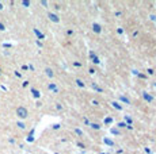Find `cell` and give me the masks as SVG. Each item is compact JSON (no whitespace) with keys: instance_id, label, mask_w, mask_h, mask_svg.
Masks as SVG:
<instances>
[{"instance_id":"4","label":"cell","mask_w":156,"mask_h":154,"mask_svg":"<svg viewBox=\"0 0 156 154\" xmlns=\"http://www.w3.org/2000/svg\"><path fill=\"white\" fill-rule=\"evenodd\" d=\"M143 97H144V99L145 100H147V102H153V97H152V96H151V95H148V93L147 92H143Z\"/></svg>"},{"instance_id":"23","label":"cell","mask_w":156,"mask_h":154,"mask_svg":"<svg viewBox=\"0 0 156 154\" xmlns=\"http://www.w3.org/2000/svg\"><path fill=\"white\" fill-rule=\"evenodd\" d=\"M0 30H1V31H3V30H4V24H1V23H0Z\"/></svg>"},{"instance_id":"16","label":"cell","mask_w":156,"mask_h":154,"mask_svg":"<svg viewBox=\"0 0 156 154\" xmlns=\"http://www.w3.org/2000/svg\"><path fill=\"white\" fill-rule=\"evenodd\" d=\"M125 122H128L129 125H132V119H130L129 116H125Z\"/></svg>"},{"instance_id":"20","label":"cell","mask_w":156,"mask_h":154,"mask_svg":"<svg viewBox=\"0 0 156 154\" xmlns=\"http://www.w3.org/2000/svg\"><path fill=\"white\" fill-rule=\"evenodd\" d=\"M118 127H126V125H125V123H120V125H118Z\"/></svg>"},{"instance_id":"22","label":"cell","mask_w":156,"mask_h":154,"mask_svg":"<svg viewBox=\"0 0 156 154\" xmlns=\"http://www.w3.org/2000/svg\"><path fill=\"white\" fill-rule=\"evenodd\" d=\"M41 4H42V6H48V1H44V0H42Z\"/></svg>"},{"instance_id":"17","label":"cell","mask_w":156,"mask_h":154,"mask_svg":"<svg viewBox=\"0 0 156 154\" xmlns=\"http://www.w3.org/2000/svg\"><path fill=\"white\" fill-rule=\"evenodd\" d=\"M92 88H94V89H97V91H99V92H102V89H100L99 87H97L95 84H92Z\"/></svg>"},{"instance_id":"2","label":"cell","mask_w":156,"mask_h":154,"mask_svg":"<svg viewBox=\"0 0 156 154\" xmlns=\"http://www.w3.org/2000/svg\"><path fill=\"white\" fill-rule=\"evenodd\" d=\"M48 18H49L52 22H54V23H59V22H60L59 16H57L56 14H52V12H49V14H48Z\"/></svg>"},{"instance_id":"7","label":"cell","mask_w":156,"mask_h":154,"mask_svg":"<svg viewBox=\"0 0 156 154\" xmlns=\"http://www.w3.org/2000/svg\"><path fill=\"white\" fill-rule=\"evenodd\" d=\"M120 99L122 100L124 103H126V104H130V100L128 99V97H125V96H120Z\"/></svg>"},{"instance_id":"18","label":"cell","mask_w":156,"mask_h":154,"mask_svg":"<svg viewBox=\"0 0 156 154\" xmlns=\"http://www.w3.org/2000/svg\"><path fill=\"white\" fill-rule=\"evenodd\" d=\"M22 4H23V6H30V1H27V0H26V1H23V3H22Z\"/></svg>"},{"instance_id":"6","label":"cell","mask_w":156,"mask_h":154,"mask_svg":"<svg viewBox=\"0 0 156 154\" xmlns=\"http://www.w3.org/2000/svg\"><path fill=\"white\" fill-rule=\"evenodd\" d=\"M45 72H46V74L49 76V77H53V70L50 69V68H46V69H45Z\"/></svg>"},{"instance_id":"9","label":"cell","mask_w":156,"mask_h":154,"mask_svg":"<svg viewBox=\"0 0 156 154\" xmlns=\"http://www.w3.org/2000/svg\"><path fill=\"white\" fill-rule=\"evenodd\" d=\"M31 92H33V95H34V97H39V92L37 89H31Z\"/></svg>"},{"instance_id":"1","label":"cell","mask_w":156,"mask_h":154,"mask_svg":"<svg viewBox=\"0 0 156 154\" xmlns=\"http://www.w3.org/2000/svg\"><path fill=\"white\" fill-rule=\"evenodd\" d=\"M16 115H18V118H21V119H26L29 112H27V110L25 107H18L16 108Z\"/></svg>"},{"instance_id":"10","label":"cell","mask_w":156,"mask_h":154,"mask_svg":"<svg viewBox=\"0 0 156 154\" xmlns=\"http://www.w3.org/2000/svg\"><path fill=\"white\" fill-rule=\"evenodd\" d=\"M111 104H113V107H114V108H117V110H122V107H121V105H118V103L113 102Z\"/></svg>"},{"instance_id":"21","label":"cell","mask_w":156,"mask_h":154,"mask_svg":"<svg viewBox=\"0 0 156 154\" xmlns=\"http://www.w3.org/2000/svg\"><path fill=\"white\" fill-rule=\"evenodd\" d=\"M105 122H106V123H111V118H107V119L105 120Z\"/></svg>"},{"instance_id":"19","label":"cell","mask_w":156,"mask_h":154,"mask_svg":"<svg viewBox=\"0 0 156 154\" xmlns=\"http://www.w3.org/2000/svg\"><path fill=\"white\" fill-rule=\"evenodd\" d=\"M18 126H19V127H21V128H25V125H23V123H22V122H19V123H18Z\"/></svg>"},{"instance_id":"13","label":"cell","mask_w":156,"mask_h":154,"mask_svg":"<svg viewBox=\"0 0 156 154\" xmlns=\"http://www.w3.org/2000/svg\"><path fill=\"white\" fill-rule=\"evenodd\" d=\"M111 134H115V135H120V131L117 128H111Z\"/></svg>"},{"instance_id":"8","label":"cell","mask_w":156,"mask_h":154,"mask_svg":"<svg viewBox=\"0 0 156 154\" xmlns=\"http://www.w3.org/2000/svg\"><path fill=\"white\" fill-rule=\"evenodd\" d=\"M103 142L107 143V145H110V146H114V142H113V141H110V139H107V138H103Z\"/></svg>"},{"instance_id":"5","label":"cell","mask_w":156,"mask_h":154,"mask_svg":"<svg viewBox=\"0 0 156 154\" xmlns=\"http://www.w3.org/2000/svg\"><path fill=\"white\" fill-rule=\"evenodd\" d=\"M48 88H49V89L50 91H53V92H59V89H57V87H56V85H54V84H49V87H48Z\"/></svg>"},{"instance_id":"12","label":"cell","mask_w":156,"mask_h":154,"mask_svg":"<svg viewBox=\"0 0 156 154\" xmlns=\"http://www.w3.org/2000/svg\"><path fill=\"white\" fill-rule=\"evenodd\" d=\"M91 127H92V128H95V130H99V128H100V127H99V125H97V123H92Z\"/></svg>"},{"instance_id":"11","label":"cell","mask_w":156,"mask_h":154,"mask_svg":"<svg viewBox=\"0 0 156 154\" xmlns=\"http://www.w3.org/2000/svg\"><path fill=\"white\" fill-rule=\"evenodd\" d=\"M75 133H76L77 135H80V137H83V131L79 130V128H75Z\"/></svg>"},{"instance_id":"24","label":"cell","mask_w":156,"mask_h":154,"mask_svg":"<svg viewBox=\"0 0 156 154\" xmlns=\"http://www.w3.org/2000/svg\"><path fill=\"white\" fill-rule=\"evenodd\" d=\"M1 8H3V4H1V3H0V10H1Z\"/></svg>"},{"instance_id":"15","label":"cell","mask_w":156,"mask_h":154,"mask_svg":"<svg viewBox=\"0 0 156 154\" xmlns=\"http://www.w3.org/2000/svg\"><path fill=\"white\" fill-rule=\"evenodd\" d=\"M34 32H36V34H37V35H38V37H39V38H41V39H42V38H44V35H42V34H41V32H39V31H38V30H34Z\"/></svg>"},{"instance_id":"3","label":"cell","mask_w":156,"mask_h":154,"mask_svg":"<svg viewBox=\"0 0 156 154\" xmlns=\"http://www.w3.org/2000/svg\"><path fill=\"white\" fill-rule=\"evenodd\" d=\"M92 31H95L97 34H100V31H102V27H100L98 23H94V24H92Z\"/></svg>"},{"instance_id":"14","label":"cell","mask_w":156,"mask_h":154,"mask_svg":"<svg viewBox=\"0 0 156 154\" xmlns=\"http://www.w3.org/2000/svg\"><path fill=\"white\" fill-rule=\"evenodd\" d=\"M76 83H77V85H79V87H84V83H82V80L77 79V80H76Z\"/></svg>"}]
</instances>
